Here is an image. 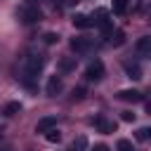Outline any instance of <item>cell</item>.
Segmentation results:
<instances>
[{
  "label": "cell",
  "instance_id": "cell-1",
  "mask_svg": "<svg viewBox=\"0 0 151 151\" xmlns=\"http://www.w3.org/2000/svg\"><path fill=\"white\" fill-rule=\"evenodd\" d=\"M45 66V59L40 54H28L26 57V76H38Z\"/></svg>",
  "mask_w": 151,
  "mask_h": 151
},
{
  "label": "cell",
  "instance_id": "cell-2",
  "mask_svg": "<svg viewBox=\"0 0 151 151\" xmlns=\"http://www.w3.org/2000/svg\"><path fill=\"white\" fill-rule=\"evenodd\" d=\"M92 21L104 28V35H111V19H109V12L106 9H97V14L92 17Z\"/></svg>",
  "mask_w": 151,
  "mask_h": 151
},
{
  "label": "cell",
  "instance_id": "cell-3",
  "mask_svg": "<svg viewBox=\"0 0 151 151\" xmlns=\"http://www.w3.org/2000/svg\"><path fill=\"white\" fill-rule=\"evenodd\" d=\"M85 78L87 80H101L104 78V64L97 59V61H92L87 68H85Z\"/></svg>",
  "mask_w": 151,
  "mask_h": 151
},
{
  "label": "cell",
  "instance_id": "cell-4",
  "mask_svg": "<svg viewBox=\"0 0 151 151\" xmlns=\"http://www.w3.org/2000/svg\"><path fill=\"white\" fill-rule=\"evenodd\" d=\"M92 123H94V127H97L99 132H104V134H111V132H116V123H113V120H109L106 116H97Z\"/></svg>",
  "mask_w": 151,
  "mask_h": 151
},
{
  "label": "cell",
  "instance_id": "cell-5",
  "mask_svg": "<svg viewBox=\"0 0 151 151\" xmlns=\"http://www.w3.org/2000/svg\"><path fill=\"white\" fill-rule=\"evenodd\" d=\"M61 87H64L61 78H59V76H50V78H47V85H45V92H47L50 97H57V94L61 92Z\"/></svg>",
  "mask_w": 151,
  "mask_h": 151
},
{
  "label": "cell",
  "instance_id": "cell-6",
  "mask_svg": "<svg viewBox=\"0 0 151 151\" xmlns=\"http://www.w3.org/2000/svg\"><path fill=\"white\" fill-rule=\"evenodd\" d=\"M118 99H120V101H132V104H139L144 97H142V92H137V90H120V92H118Z\"/></svg>",
  "mask_w": 151,
  "mask_h": 151
},
{
  "label": "cell",
  "instance_id": "cell-7",
  "mask_svg": "<svg viewBox=\"0 0 151 151\" xmlns=\"http://www.w3.org/2000/svg\"><path fill=\"white\" fill-rule=\"evenodd\" d=\"M90 47H92V42H90L87 38H73V40H71V50L78 52V54H85Z\"/></svg>",
  "mask_w": 151,
  "mask_h": 151
},
{
  "label": "cell",
  "instance_id": "cell-8",
  "mask_svg": "<svg viewBox=\"0 0 151 151\" xmlns=\"http://www.w3.org/2000/svg\"><path fill=\"white\" fill-rule=\"evenodd\" d=\"M21 19H24V24H35L40 19V9L38 7H26V9H21Z\"/></svg>",
  "mask_w": 151,
  "mask_h": 151
},
{
  "label": "cell",
  "instance_id": "cell-9",
  "mask_svg": "<svg viewBox=\"0 0 151 151\" xmlns=\"http://www.w3.org/2000/svg\"><path fill=\"white\" fill-rule=\"evenodd\" d=\"M52 127H57V118H54V116H45V118L38 120L35 132H47V130H52Z\"/></svg>",
  "mask_w": 151,
  "mask_h": 151
},
{
  "label": "cell",
  "instance_id": "cell-10",
  "mask_svg": "<svg viewBox=\"0 0 151 151\" xmlns=\"http://www.w3.org/2000/svg\"><path fill=\"white\" fill-rule=\"evenodd\" d=\"M94 21H92V17H87V14H76L73 17V26L76 28H90Z\"/></svg>",
  "mask_w": 151,
  "mask_h": 151
},
{
  "label": "cell",
  "instance_id": "cell-11",
  "mask_svg": "<svg viewBox=\"0 0 151 151\" xmlns=\"http://www.w3.org/2000/svg\"><path fill=\"white\" fill-rule=\"evenodd\" d=\"M137 52L139 54H151V38L149 35H144V38L137 40Z\"/></svg>",
  "mask_w": 151,
  "mask_h": 151
},
{
  "label": "cell",
  "instance_id": "cell-12",
  "mask_svg": "<svg viewBox=\"0 0 151 151\" xmlns=\"http://www.w3.org/2000/svg\"><path fill=\"white\" fill-rule=\"evenodd\" d=\"M125 73H127L130 80H139L142 78V68L137 64H125Z\"/></svg>",
  "mask_w": 151,
  "mask_h": 151
},
{
  "label": "cell",
  "instance_id": "cell-13",
  "mask_svg": "<svg viewBox=\"0 0 151 151\" xmlns=\"http://www.w3.org/2000/svg\"><path fill=\"white\" fill-rule=\"evenodd\" d=\"M109 42H111V45H116V47H118V45H123V42H125V33H123V31H111Z\"/></svg>",
  "mask_w": 151,
  "mask_h": 151
},
{
  "label": "cell",
  "instance_id": "cell-14",
  "mask_svg": "<svg viewBox=\"0 0 151 151\" xmlns=\"http://www.w3.org/2000/svg\"><path fill=\"white\" fill-rule=\"evenodd\" d=\"M45 139H47L50 144H59V142H61V132H59L57 127H52V130L45 132Z\"/></svg>",
  "mask_w": 151,
  "mask_h": 151
},
{
  "label": "cell",
  "instance_id": "cell-15",
  "mask_svg": "<svg viewBox=\"0 0 151 151\" xmlns=\"http://www.w3.org/2000/svg\"><path fill=\"white\" fill-rule=\"evenodd\" d=\"M134 137H137L139 142H151V127H139V130L134 132Z\"/></svg>",
  "mask_w": 151,
  "mask_h": 151
},
{
  "label": "cell",
  "instance_id": "cell-16",
  "mask_svg": "<svg viewBox=\"0 0 151 151\" xmlns=\"http://www.w3.org/2000/svg\"><path fill=\"white\" fill-rule=\"evenodd\" d=\"M59 68L66 73V71H73L76 68V59H71V57H66V59H61L59 61Z\"/></svg>",
  "mask_w": 151,
  "mask_h": 151
},
{
  "label": "cell",
  "instance_id": "cell-17",
  "mask_svg": "<svg viewBox=\"0 0 151 151\" xmlns=\"http://www.w3.org/2000/svg\"><path fill=\"white\" fill-rule=\"evenodd\" d=\"M21 111V104L19 101H9L7 106H5V116H17Z\"/></svg>",
  "mask_w": 151,
  "mask_h": 151
},
{
  "label": "cell",
  "instance_id": "cell-18",
  "mask_svg": "<svg viewBox=\"0 0 151 151\" xmlns=\"http://www.w3.org/2000/svg\"><path fill=\"white\" fill-rule=\"evenodd\" d=\"M85 146H87V139H85L83 134L73 139V151H85Z\"/></svg>",
  "mask_w": 151,
  "mask_h": 151
},
{
  "label": "cell",
  "instance_id": "cell-19",
  "mask_svg": "<svg viewBox=\"0 0 151 151\" xmlns=\"http://www.w3.org/2000/svg\"><path fill=\"white\" fill-rule=\"evenodd\" d=\"M125 7H127V0H113V12L116 14H123Z\"/></svg>",
  "mask_w": 151,
  "mask_h": 151
},
{
  "label": "cell",
  "instance_id": "cell-20",
  "mask_svg": "<svg viewBox=\"0 0 151 151\" xmlns=\"http://www.w3.org/2000/svg\"><path fill=\"white\" fill-rule=\"evenodd\" d=\"M116 149H118V151H134V149H132V142H127V139H120V142L116 144Z\"/></svg>",
  "mask_w": 151,
  "mask_h": 151
},
{
  "label": "cell",
  "instance_id": "cell-21",
  "mask_svg": "<svg viewBox=\"0 0 151 151\" xmlns=\"http://www.w3.org/2000/svg\"><path fill=\"white\" fill-rule=\"evenodd\" d=\"M42 40H45L47 45H54V42L59 40V35H57V33H45V38H42Z\"/></svg>",
  "mask_w": 151,
  "mask_h": 151
},
{
  "label": "cell",
  "instance_id": "cell-22",
  "mask_svg": "<svg viewBox=\"0 0 151 151\" xmlns=\"http://www.w3.org/2000/svg\"><path fill=\"white\" fill-rule=\"evenodd\" d=\"M120 118H123L125 123H130V120H134V113H132V111H123V113H120Z\"/></svg>",
  "mask_w": 151,
  "mask_h": 151
},
{
  "label": "cell",
  "instance_id": "cell-23",
  "mask_svg": "<svg viewBox=\"0 0 151 151\" xmlns=\"http://www.w3.org/2000/svg\"><path fill=\"white\" fill-rule=\"evenodd\" d=\"M73 97H76V99H83V97H85V87H76V90H73Z\"/></svg>",
  "mask_w": 151,
  "mask_h": 151
},
{
  "label": "cell",
  "instance_id": "cell-24",
  "mask_svg": "<svg viewBox=\"0 0 151 151\" xmlns=\"http://www.w3.org/2000/svg\"><path fill=\"white\" fill-rule=\"evenodd\" d=\"M94 151H109V146H106V144H97V146H94Z\"/></svg>",
  "mask_w": 151,
  "mask_h": 151
},
{
  "label": "cell",
  "instance_id": "cell-25",
  "mask_svg": "<svg viewBox=\"0 0 151 151\" xmlns=\"http://www.w3.org/2000/svg\"><path fill=\"white\" fill-rule=\"evenodd\" d=\"M66 5H76V2H80V0H64Z\"/></svg>",
  "mask_w": 151,
  "mask_h": 151
}]
</instances>
